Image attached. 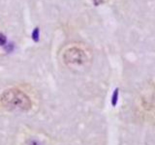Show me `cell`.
Wrapping results in <instances>:
<instances>
[{"mask_svg": "<svg viewBox=\"0 0 155 145\" xmlns=\"http://www.w3.org/2000/svg\"><path fill=\"white\" fill-rule=\"evenodd\" d=\"M0 104L5 109L15 112H26L31 109L32 102L30 98L18 89H8L0 97Z\"/></svg>", "mask_w": 155, "mask_h": 145, "instance_id": "cell-1", "label": "cell"}, {"mask_svg": "<svg viewBox=\"0 0 155 145\" xmlns=\"http://www.w3.org/2000/svg\"><path fill=\"white\" fill-rule=\"evenodd\" d=\"M63 61L70 69H80L88 62V56L81 47H71L63 53Z\"/></svg>", "mask_w": 155, "mask_h": 145, "instance_id": "cell-2", "label": "cell"}, {"mask_svg": "<svg viewBox=\"0 0 155 145\" xmlns=\"http://www.w3.org/2000/svg\"><path fill=\"white\" fill-rule=\"evenodd\" d=\"M39 36H40V30H39L38 27H36L33 30V32H32V39H33V41L34 42H39Z\"/></svg>", "mask_w": 155, "mask_h": 145, "instance_id": "cell-3", "label": "cell"}, {"mask_svg": "<svg viewBox=\"0 0 155 145\" xmlns=\"http://www.w3.org/2000/svg\"><path fill=\"white\" fill-rule=\"evenodd\" d=\"M6 37H5L4 34L0 33V46H4L6 44Z\"/></svg>", "mask_w": 155, "mask_h": 145, "instance_id": "cell-4", "label": "cell"}, {"mask_svg": "<svg viewBox=\"0 0 155 145\" xmlns=\"http://www.w3.org/2000/svg\"><path fill=\"white\" fill-rule=\"evenodd\" d=\"M28 145H43V144L39 141L38 139H31L30 141H29Z\"/></svg>", "mask_w": 155, "mask_h": 145, "instance_id": "cell-5", "label": "cell"}, {"mask_svg": "<svg viewBox=\"0 0 155 145\" xmlns=\"http://www.w3.org/2000/svg\"><path fill=\"white\" fill-rule=\"evenodd\" d=\"M93 2H94V4L96 5V6H98V5H100L101 3H103L104 1H103V0H93Z\"/></svg>", "mask_w": 155, "mask_h": 145, "instance_id": "cell-6", "label": "cell"}]
</instances>
